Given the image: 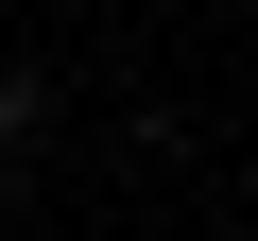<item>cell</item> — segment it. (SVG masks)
<instances>
[{
  "label": "cell",
  "mask_w": 258,
  "mask_h": 241,
  "mask_svg": "<svg viewBox=\"0 0 258 241\" xmlns=\"http://www.w3.org/2000/svg\"><path fill=\"white\" fill-rule=\"evenodd\" d=\"M52 138V52H18V35H0V172H18Z\"/></svg>",
  "instance_id": "6da1fadb"
},
{
  "label": "cell",
  "mask_w": 258,
  "mask_h": 241,
  "mask_svg": "<svg viewBox=\"0 0 258 241\" xmlns=\"http://www.w3.org/2000/svg\"><path fill=\"white\" fill-rule=\"evenodd\" d=\"M0 207H18V172H0Z\"/></svg>",
  "instance_id": "7a4b0ae2"
}]
</instances>
